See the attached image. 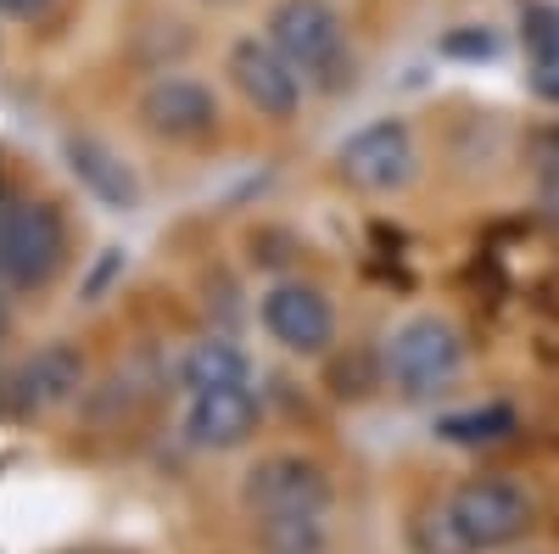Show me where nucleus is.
<instances>
[{
    "label": "nucleus",
    "instance_id": "obj_1",
    "mask_svg": "<svg viewBox=\"0 0 559 554\" xmlns=\"http://www.w3.org/2000/svg\"><path fill=\"white\" fill-rule=\"evenodd\" d=\"M68 269V219L57 202L0 191V286L7 297H34Z\"/></svg>",
    "mask_w": 559,
    "mask_h": 554
},
{
    "label": "nucleus",
    "instance_id": "obj_2",
    "mask_svg": "<svg viewBox=\"0 0 559 554\" xmlns=\"http://www.w3.org/2000/svg\"><path fill=\"white\" fill-rule=\"evenodd\" d=\"M269 45L302 73V84L342 90L353 79L347 28L324 0H280L274 17H269Z\"/></svg>",
    "mask_w": 559,
    "mask_h": 554
},
{
    "label": "nucleus",
    "instance_id": "obj_3",
    "mask_svg": "<svg viewBox=\"0 0 559 554\" xmlns=\"http://www.w3.org/2000/svg\"><path fill=\"white\" fill-rule=\"evenodd\" d=\"M442 510L453 521V538L464 543V554H498L509 543H521L537 521V504L526 498V487H515L509 476H471L459 482Z\"/></svg>",
    "mask_w": 559,
    "mask_h": 554
},
{
    "label": "nucleus",
    "instance_id": "obj_4",
    "mask_svg": "<svg viewBox=\"0 0 559 554\" xmlns=\"http://www.w3.org/2000/svg\"><path fill=\"white\" fill-rule=\"evenodd\" d=\"M464 369V342L448 319L437 314H414L386 337V381L403 398H437L459 381Z\"/></svg>",
    "mask_w": 559,
    "mask_h": 554
},
{
    "label": "nucleus",
    "instance_id": "obj_5",
    "mask_svg": "<svg viewBox=\"0 0 559 554\" xmlns=\"http://www.w3.org/2000/svg\"><path fill=\"white\" fill-rule=\"evenodd\" d=\"M247 521L263 516H331V476L308 453H258L241 476Z\"/></svg>",
    "mask_w": 559,
    "mask_h": 554
},
{
    "label": "nucleus",
    "instance_id": "obj_6",
    "mask_svg": "<svg viewBox=\"0 0 559 554\" xmlns=\"http://www.w3.org/2000/svg\"><path fill=\"white\" fill-rule=\"evenodd\" d=\"M84 387V353L73 342H39L34 353H23L7 381H0V414L7 421H39L62 403H73Z\"/></svg>",
    "mask_w": 559,
    "mask_h": 554
},
{
    "label": "nucleus",
    "instance_id": "obj_7",
    "mask_svg": "<svg viewBox=\"0 0 559 554\" xmlns=\"http://www.w3.org/2000/svg\"><path fill=\"white\" fill-rule=\"evenodd\" d=\"M258 319H263L269 342L297 353V358H319V353H331V342H336V308L313 281H302V274L274 281L258 297Z\"/></svg>",
    "mask_w": 559,
    "mask_h": 554
},
{
    "label": "nucleus",
    "instance_id": "obj_8",
    "mask_svg": "<svg viewBox=\"0 0 559 554\" xmlns=\"http://www.w3.org/2000/svg\"><path fill=\"white\" fill-rule=\"evenodd\" d=\"M414 134L403 118H376L364 123L358 134H347L336 152V174L364 197H392L414 179Z\"/></svg>",
    "mask_w": 559,
    "mask_h": 554
},
{
    "label": "nucleus",
    "instance_id": "obj_9",
    "mask_svg": "<svg viewBox=\"0 0 559 554\" xmlns=\"http://www.w3.org/2000/svg\"><path fill=\"white\" fill-rule=\"evenodd\" d=\"M258 426H263V398L252 381L207 387V392H191V403H185V437L202 453H236L258 437Z\"/></svg>",
    "mask_w": 559,
    "mask_h": 554
},
{
    "label": "nucleus",
    "instance_id": "obj_10",
    "mask_svg": "<svg viewBox=\"0 0 559 554\" xmlns=\"http://www.w3.org/2000/svg\"><path fill=\"white\" fill-rule=\"evenodd\" d=\"M229 79H236L241 102L269 123H292L297 107H302V73L280 57L274 45L241 39L236 51H229Z\"/></svg>",
    "mask_w": 559,
    "mask_h": 554
},
{
    "label": "nucleus",
    "instance_id": "obj_11",
    "mask_svg": "<svg viewBox=\"0 0 559 554\" xmlns=\"http://www.w3.org/2000/svg\"><path fill=\"white\" fill-rule=\"evenodd\" d=\"M140 123L168 146H202L218 134V102L197 79H157L140 96Z\"/></svg>",
    "mask_w": 559,
    "mask_h": 554
},
{
    "label": "nucleus",
    "instance_id": "obj_12",
    "mask_svg": "<svg viewBox=\"0 0 559 554\" xmlns=\"http://www.w3.org/2000/svg\"><path fill=\"white\" fill-rule=\"evenodd\" d=\"M68 163H73V174H79L84 191L96 197V202H107L112 213L140 208V179L129 174V163H118L112 146L90 141V134H73V141H68Z\"/></svg>",
    "mask_w": 559,
    "mask_h": 554
},
{
    "label": "nucleus",
    "instance_id": "obj_13",
    "mask_svg": "<svg viewBox=\"0 0 559 554\" xmlns=\"http://www.w3.org/2000/svg\"><path fill=\"white\" fill-rule=\"evenodd\" d=\"M252 381V358L229 342V337H202L179 353V387L185 392H207V387H236Z\"/></svg>",
    "mask_w": 559,
    "mask_h": 554
},
{
    "label": "nucleus",
    "instance_id": "obj_14",
    "mask_svg": "<svg viewBox=\"0 0 559 554\" xmlns=\"http://www.w3.org/2000/svg\"><path fill=\"white\" fill-rule=\"evenodd\" d=\"M258 554H331V527L324 516H263L252 521Z\"/></svg>",
    "mask_w": 559,
    "mask_h": 554
},
{
    "label": "nucleus",
    "instance_id": "obj_15",
    "mask_svg": "<svg viewBox=\"0 0 559 554\" xmlns=\"http://www.w3.org/2000/svg\"><path fill=\"white\" fill-rule=\"evenodd\" d=\"M515 432V409L509 403H481V409H453L437 421V437L459 443V448H487V443H503Z\"/></svg>",
    "mask_w": 559,
    "mask_h": 554
},
{
    "label": "nucleus",
    "instance_id": "obj_16",
    "mask_svg": "<svg viewBox=\"0 0 559 554\" xmlns=\"http://www.w3.org/2000/svg\"><path fill=\"white\" fill-rule=\"evenodd\" d=\"M526 34H532V45L543 51V62L554 68V62H559V17H554V12H532V28H526Z\"/></svg>",
    "mask_w": 559,
    "mask_h": 554
},
{
    "label": "nucleus",
    "instance_id": "obj_17",
    "mask_svg": "<svg viewBox=\"0 0 559 554\" xmlns=\"http://www.w3.org/2000/svg\"><path fill=\"white\" fill-rule=\"evenodd\" d=\"M0 7H7V17H23V23H34L45 7H51V0H0Z\"/></svg>",
    "mask_w": 559,
    "mask_h": 554
}]
</instances>
